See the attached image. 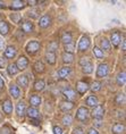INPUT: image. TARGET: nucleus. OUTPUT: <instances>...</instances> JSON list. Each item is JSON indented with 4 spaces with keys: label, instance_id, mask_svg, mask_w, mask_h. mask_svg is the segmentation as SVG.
Listing matches in <instances>:
<instances>
[{
    "label": "nucleus",
    "instance_id": "obj_1",
    "mask_svg": "<svg viewBox=\"0 0 126 134\" xmlns=\"http://www.w3.org/2000/svg\"><path fill=\"white\" fill-rule=\"evenodd\" d=\"M89 116H90V111L87 107H79L76 111V119L81 123L87 124L89 122Z\"/></svg>",
    "mask_w": 126,
    "mask_h": 134
},
{
    "label": "nucleus",
    "instance_id": "obj_2",
    "mask_svg": "<svg viewBox=\"0 0 126 134\" xmlns=\"http://www.w3.org/2000/svg\"><path fill=\"white\" fill-rule=\"evenodd\" d=\"M91 46V40L88 35H83L78 42V51H87Z\"/></svg>",
    "mask_w": 126,
    "mask_h": 134
},
{
    "label": "nucleus",
    "instance_id": "obj_3",
    "mask_svg": "<svg viewBox=\"0 0 126 134\" xmlns=\"http://www.w3.org/2000/svg\"><path fill=\"white\" fill-rule=\"evenodd\" d=\"M108 72H109V68H108V65L107 64H100L97 68V73H95V76L98 79H104L108 75Z\"/></svg>",
    "mask_w": 126,
    "mask_h": 134
},
{
    "label": "nucleus",
    "instance_id": "obj_4",
    "mask_svg": "<svg viewBox=\"0 0 126 134\" xmlns=\"http://www.w3.org/2000/svg\"><path fill=\"white\" fill-rule=\"evenodd\" d=\"M105 115V107L101 106V105H98L95 106L93 110H92V117L94 119H101Z\"/></svg>",
    "mask_w": 126,
    "mask_h": 134
},
{
    "label": "nucleus",
    "instance_id": "obj_5",
    "mask_svg": "<svg viewBox=\"0 0 126 134\" xmlns=\"http://www.w3.org/2000/svg\"><path fill=\"white\" fill-rule=\"evenodd\" d=\"M26 115L28 116L30 119H34L35 122H39L40 119V111L34 107H30L28 109H26Z\"/></svg>",
    "mask_w": 126,
    "mask_h": 134
},
{
    "label": "nucleus",
    "instance_id": "obj_6",
    "mask_svg": "<svg viewBox=\"0 0 126 134\" xmlns=\"http://www.w3.org/2000/svg\"><path fill=\"white\" fill-rule=\"evenodd\" d=\"M39 49H40V43L38 41H31L26 46V51L31 53V55H34L35 52H38Z\"/></svg>",
    "mask_w": 126,
    "mask_h": 134
},
{
    "label": "nucleus",
    "instance_id": "obj_7",
    "mask_svg": "<svg viewBox=\"0 0 126 134\" xmlns=\"http://www.w3.org/2000/svg\"><path fill=\"white\" fill-rule=\"evenodd\" d=\"M16 67L18 68V71H21V69H25L26 67L28 66V59L26 58L25 56H21L17 60V63L15 64Z\"/></svg>",
    "mask_w": 126,
    "mask_h": 134
},
{
    "label": "nucleus",
    "instance_id": "obj_8",
    "mask_svg": "<svg viewBox=\"0 0 126 134\" xmlns=\"http://www.w3.org/2000/svg\"><path fill=\"white\" fill-rule=\"evenodd\" d=\"M16 114L19 116V117H24L25 114H26V105L25 102L23 101H18V103L16 105Z\"/></svg>",
    "mask_w": 126,
    "mask_h": 134
},
{
    "label": "nucleus",
    "instance_id": "obj_9",
    "mask_svg": "<svg viewBox=\"0 0 126 134\" xmlns=\"http://www.w3.org/2000/svg\"><path fill=\"white\" fill-rule=\"evenodd\" d=\"M110 41L112 43V46H114L115 48H117L118 44L121 43V33H119L118 31H114V32L111 33Z\"/></svg>",
    "mask_w": 126,
    "mask_h": 134
},
{
    "label": "nucleus",
    "instance_id": "obj_10",
    "mask_svg": "<svg viewBox=\"0 0 126 134\" xmlns=\"http://www.w3.org/2000/svg\"><path fill=\"white\" fill-rule=\"evenodd\" d=\"M9 93H10V96L13 97V98L17 99L18 97L21 96V90H19V88L16 84L12 83V84L9 85Z\"/></svg>",
    "mask_w": 126,
    "mask_h": 134
},
{
    "label": "nucleus",
    "instance_id": "obj_11",
    "mask_svg": "<svg viewBox=\"0 0 126 134\" xmlns=\"http://www.w3.org/2000/svg\"><path fill=\"white\" fill-rule=\"evenodd\" d=\"M50 23H51V17L50 16H48V15H44V16H42V17L40 18L39 26L40 27H42V29H45V27H48V26L50 25Z\"/></svg>",
    "mask_w": 126,
    "mask_h": 134
},
{
    "label": "nucleus",
    "instance_id": "obj_12",
    "mask_svg": "<svg viewBox=\"0 0 126 134\" xmlns=\"http://www.w3.org/2000/svg\"><path fill=\"white\" fill-rule=\"evenodd\" d=\"M2 110H4V113L7 114V115L12 114V111H13V102L9 99H6L5 101L2 102Z\"/></svg>",
    "mask_w": 126,
    "mask_h": 134
},
{
    "label": "nucleus",
    "instance_id": "obj_13",
    "mask_svg": "<svg viewBox=\"0 0 126 134\" xmlns=\"http://www.w3.org/2000/svg\"><path fill=\"white\" fill-rule=\"evenodd\" d=\"M89 90V85H88V83H85V82H77L76 83V91H77L79 94H83V93H85Z\"/></svg>",
    "mask_w": 126,
    "mask_h": 134
},
{
    "label": "nucleus",
    "instance_id": "obj_14",
    "mask_svg": "<svg viewBox=\"0 0 126 134\" xmlns=\"http://www.w3.org/2000/svg\"><path fill=\"white\" fill-rule=\"evenodd\" d=\"M62 94H64L65 98H67V100H75L76 99V92L71 88H67L62 91Z\"/></svg>",
    "mask_w": 126,
    "mask_h": 134
},
{
    "label": "nucleus",
    "instance_id": "obj_15",
    "mask_svg": "<svg viewBox=\"0 0 126 134\" xmlns=\"http://www.w3.org/2000/svg\"><path fill=\"white\" fill-rule=\"evenodd\" d=\"M41 102H42V99H41V97L40 96L33 94V96L30 97V103H31V106L34 107V108H36L38 106L41 105Z\"/></svg>",
    "mask_w": 126,
    "mask_h": 134
},
{
    "label": "nucleus",
    "instance_id": "obj_16",
    "mask_svg": "<svg viewBox=\"0 0 126 134\" xmlns=\"http://www.w3.org/2000/svg\"><path fill=\"white\" fill-rule=\"evenodd\" d=\"M15 56H16V49H15V47L8 46L7 48H6V50H5V57H6V59H12V58H14Z\"/></svg>",
    "mask_w": 126,
    "mask_h": 134
},
{
    "label": "nucleus",
    "instance_id": "obj_17",
    "mask_svg": "<svg viewBox=\"0 0 126 134\" xmlns=\"http://www.w3.org/2000/svg\"><path fill=\"white\" fill-rule=\"evenodd\" d=\"M125 131V125L123 123H116L111 129L112 134H122Z\"/></svg>",
    "mask_w": 126,
    "mask_h": 134
},
{
    "label": "nucleus",
    "instance_id": "obj_18",
    "mask_svg": "<svg viewBox=\"0 0 126 134\" xmlns=\"http://www.w3.org/2000/svg\"><path fill=\"white\" fill-rule=\"evenodd\" d=\"M16 83H17V85L22 86V88H27V85H28L27 75H21V76H18L17 80H16Z\"/></svg>",
    "mask_w": 126,
    "mask_h": 134
},
{
    "label": "nucleus",
    "instance_id": "obj_19",
    "mask_svg": "<svg viewBox=\"0 0 126 134\" xmlns=\"http://www.w3.org/2000/svg\"><path fill=\"white\" fill-rule=\"evenodd\" d=\"M22 30H23V32H25V33H31V32H33V31H34L33 23L31 21H25L22 24Z\"/></svg>",
    "mask_w": 126,
    "mask_h": 134
},
{
    "label": "nucleus",
    "instance_id": "obj_20",
    "mask_svg": "<svg viewBox=\"0 0 126 134\" xmlns=\"http://www.w3.org/2000/svg\"><path fill=\"white\" fill-rule=\"evenodd\" d=\"M72 73V68L71 67H62V68H60L58 71V76L60 79H66L67 76H69V74Z\"/></svg>",
    "mask_w": 126,
    "mask_h": 134
},
{
    "label": "nucleus",
    "instance_id": "obj_21",
    "mask_svg": "<svg viewBox=\"0 0 126 134\" xmlns=\"http://www.w3.org/2000/svg\"><path fill=\"white\" fill-rule=\"evenodd\" d=\"M85 103H87V106L89 107H94L95 106H98L99 105V100L98 98L95 96H90V97H88L87 100H85Z\"/></svg>",
    "mask_w": 126,
    "mask_h": 134
},
{
    "label": "nucleus",
    "instance_id": "obj_22",
    "mask_svg": "<svg viewBox=\"0 0 126 134\" xmlns=\"http://www.w3.org/2000/svg\"><path fill=\"white\" fill-rule=\"evenodd\" d=\"M26 6L25 1H22V0H15V1L12 2V9H15V10H19V9H23Z\"/></svg>",
    "mask_w": 126,
    "mask_h": 134
},
{
    "label": "nucleus",
    "instance_id": "obj_23",
    "mask_svg": "<svg viewBox=\"0 0 126 134\" xmlns=\"http://www.w3.org/2000/svg\"><path fill=\"white\" fill-rule=\"evenodd\" d=\"M73 108H74V103L72 101H65V102L60 103V109L64 113H68L69 110H72Z\"/></svg>",
    "mask_w": 126,
    "mask_h": 134
},
{
    "label": "nucleus",
    "instance_id": "obj_24",
    "mask_svg": "<svg viewBox=\"0 0 126 134\" xmlns=\"http://www.w3.org/2000/svg\"><path fill=\"white\" fill-rule=\"evenodd\" d=\"M116 82H117V84H118L119 86L125 85V82H126V74H125L124 71L121 72V73H119V74L117 75V77H116Z\"/></svg>",
    "mask_w": 126,
    "mask_h": 134
},
{
    "label": "nucleus",
    "instance_id": "obj_25",
    "mask_svg": "<svg viewBox=\"0 0 126 134\" xmlns=\"http://www.w3.org/2000/svg\"><path fill=\"white\" fill-rule=\"evenodd\" d=\"M9 32V25L7 22L5 21H0V34L7 35Z\"/></svg>",
    "mask_w": 126,
    "mask_h": 134
},
{
    "label": "nucleus",
    "instance_id": "obj_26",
    "mask_svg": "<svg viewBox=\"0 0 126 134\" xmlns=\"http://www.w3.org/2000/svg\"><path fill=\"white\" fill-rule=\"evenodd\" d=\"M61 58H62V62L65 64H71V63L74 62V55H73V53L64 52L61 55Z\"/></svg>",
    "mask_w": 126,
    "mask_h": 134
},
{
    "label": "nucleus",
    "instance_id": "obj_27",
    "mask_svg": "<svg viewBox=\"0 0 126 134\" xmlns=\"http://www.w3.org/2000/svg\"><path fill=\"white\" fill-rule=\"evenodd\" d=\"M45 60H47V63L49 65H55L56 64V55L54 52H47L45 53Z\"/></svg>",
    "mask_w": 126,
    "mask_h": 134
},
{
    "label": "nucleus",
    "instance_id": "obj_28",
    "mask_svg": "<svg viewBox=\"0 0 126 134\" xmlns=\"http://www.w3.org/2000/svg\"><path fill=\"white\" fill-rule=\"evenodd\" d=\"M45 88V83L43 80H36L34 82V90L35 91H42Z\"/></svg>",
    "mask_w": 126,
    "mask_h": 134
},
{
    "label": "nucleus",
    "instance_id": "obj_29",
    "mask_svg": "<svg viewBox=\"0 0 126 134\" xmlns=\"http://www.w3.org/2000/svg\"><path fill=\"white\" fill-rule=\"evenodd\" d=\"M82 72L84 73V74H91L92 72H93V64L91 62L85 64L84 66H82Z\"/></svg>",
    "mask_w": 126,
    "mask_h": 134
},
{
    "label": "nucleus",
    "instance_id": "obj_30",
    "mask_svg": "<svg viewBox=\"0 0 126 134\" xmlns=\"http://www.w3.org/2000/svg\"><path fill=\"white\" fill-rule=\"evenodd\" d=\"M100 46H101V50H102V51H104V50H107V51L110 50V42L108 41L107 38H102L101 39Z\"/></svg>",
    "mask_w": 126,
    "mask_h": 134
},
{
    "label": "nucleus",
    "instance_id": "obj_31",
    "mask_svg": "<svg viewBox=\"0 0 126 134\" xmlns=\"http://www.w3.org/2000/svg\"><path fill=\"white\" fill-rule=\"evenodd\" d=\"M72 34L69 32H65V33H62V35H61V41L64 44H68V43H71L72 42Z\"/></svg>",
    "mask_w": 126,
    "mask_h": 134
},
{
    "label": "nucleus",
    "instance_id": "obj_32",
    "mask_svg": "<svg viewBox=\"0 0 126 134\" xmlns=\"http://www.w3.org/2000/svg\"><path fill=\"white\" fill-rule=\"evenodd\" d=\"M18 72H19V71H18L17 67H16L15 64H12V65H9V66L7 67V73H8L9 76H14V75L17 74Z\"/></svg>",
    "mask_w": 126,
    "mask_h": 134
},
{
    "label": "nucleus",
    "instance_id": "obj_33",
    "mask_svg": "<svg viewBox=\"0 0 126 134\" xmlns=\"http://www.w3.org/2000/svg\"><path fill=\"white\" fill-rule=\"evenodd\" d=\"M34 71L36 72V73H43L44 72V65H43V63L42 62H36L35 64H34Z\"/></svg>",
    "mask_w": 126,
    "mask_h": 134
},
{
    "label": "nucleus",
    "instance_id": "obj_34",
    "mask_svg": "<svg viewBox=\"0 0 126 134\" xmlns=\"http://www.w3.org/2000/svg\"><path fill=\"white\" fill-rule=\"evenodd\" d=\"M115 102L117 103V105H123V103L125 102V94L124 93H118L117 96H116V99H115Z\"/></svg>",
    "mask_w": 126,
    "mask_h": 134
},
{
    "label": "nucleus",
    "instance_id": "obj_35",
    "mask_svg": "<svg viewBox=\"0 0 126 134\" xmlns=\"http://www.w3.org/2000/svg\"><path fill=\"white\" fill-rule=\"evenodd\" d=\"M73 122V117L72 115H69V114H67V115H65L64 117H62V124L66 126H69Z\"/></svg>",
    "mask_w": 126,
    "mask_h": 134
},
{
    "label": "nucleus",
    "instance_id": "obj_36",
    "mask_svg": "<svg viewBox=\"0 0 126 134\" xmlns=\"http://www.w3.org/2000/svg\"><path fill=\"white\" fill-rule=\"evenodd\" d=\"M93 53H94V56L97 57L98 59H102V58H104V51H102L100 48H98V47H94V48H93Z\"/></svg>",
    "mask_w": 126,
    "mask_h": 134
},
{
    "label": "nucleus",
    "instance_id": "obj_37",
    "mask_svg": "<svg viewBox=\"0 0 126 134\" xmlns=\"http://www.w3.org/2000/svg\"><path fill=\"white\" fill-rule=\"evenodd\" d=\"M64 49H65V52L73 53V52H74V50H75V44L73 42H71V43H68V44H65Z\"/></svg>",
    "mask_w": 126,
    "mask_h": 134
},
{
    "label": "nucleus",
    "instance_id": "obj_38",
    "mask_svg": "<svg viewBox=\"0 0 126 134\" xmlns=\"http://www.w3.org/2000/svg\"><path fill=\"white\" fill-rule=\"evenodd\" d=\"M58 49V43L57 42H50L49 43V46H48V52H54L55 53V51Z\"/></svg>",
    "mask_w": 126,
    "mask_h": 134
},
{
    "label": "nucleus",
    "instance_id": "obj_39",
    "mask_svg": "<svg viewBox=\"0 0 126 134\" xmlns=\"http://www.w3.org/2000/svg\"><path fill=\"white\" fill-rule=\"evenodd\" d=\"M100 89H101V83H100V82L95 81V82L92 83V85H91V91H92V92H97V91H99Z\"/></svg>",
    "mask_w": 126,
    "mask_h": 134
},
{
    "label": "nucleus",
    "instance_id": "obj_40",
    "mask_svg": "<svg viewBox=\"0 0 126 134\" xmlns=\"http://www.w3.org/2000/svg\"><path fill=\"white\" fill-rule=\"evenodd\" d=\"M10 18L14 23H19V21H21V15L17 14V13H13L10 15Z\"/></svg>",
    "mask_w": 126,
    "mask_h": 134
},
{
    "label": "nucleus",
    "instance_id": "obj_41",
    "mask_svg": "<svg viewBox=\"0 0 126 134\" xmlns=\"http://www.w3.org/2000/svg\"><path fill=\"white\" fill-rule=\"evenodd\" d=\"M0 134H12V130L10 127L5 125L4 127H1V130H0Z\"/></svg>",
    "mask_w": 126,
    "mask_h": 134
},
{
    "label": "nucleus",
    "instance_id": "obj_42",
    "mask_svg": "<svg viewBox=\"0 0 126 134\" xmlns=\"http://www.w3.org/2000/svg\"><path fill=\"white\" fill-rule=\"evenodd\" d=\"M73 134H85V131L81 126H76L74 131H73Z\"/></svg>",
    "mask_w": 126,
    "mask_h": 134
},
{
    "label": "nucleus",
    "instance_id": "obj_43",
    "mask_svg": "<svg viewBox=\"0 0 126 134\" xmlns=\"http://www.w3.org/2000/svg\"><path fill=\"white\" fill-rule=\"evenodd\" d=\"M52 131H54V134H62V129L60 126H54Z\"/></svg>",
    "mask_w": 126,
    "mask_h": 134
},
{
    "label": "nucleus",
    "instance_id": "obj_44",
    "mask_svg": "<svg viewBox=\"0 0 126 134\" xmlns=\"http://www.w3.org/2000/svg\"><path fill=\"white\" fill-rule=\"evenodd\" d=\"M88 63H90V58H88V57L87 58L84 57V58H82L81 60H79V65L81 66H84L85 64H88Z\"/></svg>",
    "mask_w": 126,
    "mask_h": 134
},
{
    "label": "nucleus",
    "instance_id": "obj_45",
    "mask_svg": "<svg viewBox=\"0 0 126 134\" xmlns=\"http://www.w3.org/2000/svg\"><path fill=\"white\" fill-rule=\"evenodd\" d=\"M6 65H7V64H6V59H4L2 57H0V68H4Z\"/></svg>",
    "mask_w": 126,
    "mask_h": 134
},
{
    "label": "nucleus",
    "instance_id": "obj_46",
    "mask_svg": "<svg viewBox=\"0 0 126 134\" xmlns=\"http://www.w3.org/2000/svg\"><path fill=\"white\" fill-rule=\"evenodd\" d=\"M36 13H38L36 10H32V12L28 13V16H30V17H33V18H36V17H38V14H36Z\"/></svg>",
    "mask_w": 126,
    "mask_h": 134
},
{
    "label": "nucleus",
    "instance_id": "obj_47",
    "mask_svg": "<svg viewBox=\"0 0 126 134\" xmlns=\"http://www.w3.org/2000/svg\"><path fill=\"white\" fill-rule=\"evenodd\" d=\"M121 41H122V50H123V51H125V49H126V41H125V39H122L121 40Z\"/></svg>",
    "mask_w": 126,
    "mask_h": 134
},
{
    "label": "nucleus",
    "instance_id": "obj_48",
    "mask_svg": "<svg viewBox=\"0 0 126 134\" xmlns=\"http://www.w3.org/2000/svg\"><path fill=\"white\" fill-rule=\"evenodd\" d=\"M94 125L95 126H101L102 125V119H95L94 120Z\"/></svg>",
    "mask_w": 126,
    "mask_h": 134
},
{
    "label": "nucleus",
    "instance_id": "obj_49",
    "mask_svg": "<svg viewBox=\"0 0 126 134\" xmlns=\"http://www.w3.org/2000/svg\"><path fill=\"white\" fill-rule=\"evenodd\" d=\"M5 46H6V44H5V41H4V40L0 39V51L5 49Z\"/></svg>",
    "mask_w": 126,
    "mask_h": 134
},
{
    "label": "nucleus",
    "instance_id": "obj_50",
    "mask_svg": "<svg viewBox=\"0 0 126 134\" xmlns=\"http://www.w3.org/2000/svg\"><path fill=\"white\" fill-rule=\"evenodd\" d=\"M88 134H99V132L95 129H90L89 130V132H88Z\"/></svg>",
    "mask_w": 126,
    "mask_h": 134
},
{
    "label": "nucleus",
    "instance_id": "obj_51",
    "mask_svg": "<svg viewBox=\"0 0 126 134\" xmlns=\"http://www.w3.org/2000/svg\"><path fill=\"white\" fill-rule=\"evenodd\" d=\"M4 85H5L4 80H2V79H1V76H0V89H2V88H4Z\"/></svg>",
    "mask_w": 126,
    "mask_h": 134
},
{
    "label": "nucleus",
    "instance_id": "obj_52",
    "mask_svg": "<svg viewBox=\"0 0 126 134\" xmlns=\"http://www.w3.org/2000/svg\"><path fill=\"white\" fill-rule=\"evenodd\" d=\"M28 2V5H31V6H34L36 4H40V1H27Z\"/></svg>",
    "mask_w": 126,
    "mask_h": 134
},
{
    "label": "nucleus",
    "instance_id": "obj_53",
    "mask_svg": "<svg viewBox=\"0 0 126 134\" xmlns=\"http://www.w3.org/2000/svg\"><path fill=\"white\" fill-rule=\"evenodd\" d=\"M0 8H5V5H4V4H2V2H1V1H0Z\"/></svg>",
    "mask_w": 126,
    "mask_h": 134
}]
</instances>
